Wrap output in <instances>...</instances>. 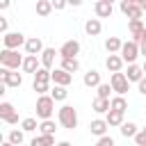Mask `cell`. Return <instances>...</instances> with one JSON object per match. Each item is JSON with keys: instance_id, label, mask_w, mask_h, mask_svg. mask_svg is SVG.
Masks as SVG:
<instances>
[{"instance_id": "obj_7", "label": "cell", "mask_w": 146, "mask_h": 146, "mask_svg": "<svg viewBox=\"0 0 146 146\" xmlns=\"http://www.w3.org/2000/svg\"><path fill=\"white\" fill-rule=\"evenodd\" d=\"M25 34H21V32H7L5 36H2V46L7 48V50H18L21 46L25 48Z\"/></svg>"}, {"instance_id": "obj_25", "label": "cell", "mask_w": 146, "mask_h": 146, "mask_svg": "<svg viewBox=\"0 0 146 146\" xmlns=\"http://www.w3.org/2000/svg\"><path fill=\"white\" fill-rule=\"evenodd\" d=\"M119 130H121V135H123L125 139H135V137H137V132H139V128H137L132 121H125Z\"/></svg>"}, {"instance_id": "obj_10", "label": "cell", "mask_w": 146, "mask_h": 146, "mask_svg": "<svg viewBox=\"0 0 146 146\" xmlns=\"http://www.w3.org/2000/svg\"><path fill=\"white\" fill-rule=\"evenodd\" d=\"M0 84L5 87H21L23 84V75L9 68H0Z\"/></svg>"}, {"instance_id": "obj_15", "label": "cell", "mask_w": 146, "mask_h": 146, "mask_svg": "<svg viewBox=\"0 0 146 146\" xmlns=\"http://www.w3.org/2000/svg\"><path fill=\"white\" fill-rule=\"evenodd\" d=\"M73 82V75L71 73H66V71H62V68H52V84H57V87H68Z\"/></svg>"}, {"instance_id": "obj_4", "label": "cell", "mask_w": 146, "mask_h": 146, "mask_svg": "<svg viewBox=\"0 0 146 146\" xmlns=\"http://www.w3.org/2000/svg\"><path fill=\"white\" fill-rule=\"evenodd\" d=\"M119 55H121V59H123L128 66L135 64V59L139 57V43H135L132 39H130V41H123V48H121Z\"/></svg>"}, {"instance_id": "obj_6", "label": "cell", "mask_w": 146, "mask_h": 146, "mask_svg": "<svg viewBox=\"0 0 146 146\" xmlns=\"http://www.w3.org/2000/svg\"><path fill=\"white\" fill-rule=\"evenodd\" d=\"M119 9L130 18V21H141V16H144V11L139 9V5H137V0H121V5H119Z\"/></svg>"}, {"instance_id": "obj_39", "label": "cell", "mask_w": 146, "mask_h": 146, "mask_svg": "<svg viewBox=\"0 0 146 146\" xmlns=\"http://www.w3.org/2000/svg\"><path fill=\"white\" fill-rule=\"evenodd\" d=\"M137 89H139V94H141V96H146V75L141 78V82L137 84Z\"/></svg>"}, {"instance_id": "obj_20", "label": "cell", "mask_w": 146, "mask_h": 146, "mask_svg": "<svg viewBox=\"0 0 146 146\" xmlns=\"http://www.w3.org/2000/svg\"><path fill=\"white\" fill-rule=\"evenodd\" d=\"M84 32H87L89 36H98V34L103 32V23H100V18H89V21L84 23Z\"/></svg>"}, {"instance_id": "obj_36", "label": "cell", "mask_w": 146, "mask_h": 146, "mask_svg": "<svg viewBox=\"0 0 146 146\" xmlns=\"http://www.w3.org/2000/svg\"><path fill=\"white\" fill-rule=\"evenodd\" d=\"M94 146H114V139H112L110 135H105V137H100V139H98Z\"/></svg>"}, {"instance_id": "obj_38", "label": "cell", "mask_w": 146, "mask_h": 146, "mask_svg": "<svg viewBox=\"0 0 146 146\" xmlns=\"http://www.w3.org/2000/svg\"><path fill=\"white\" fill-rule=\"evenodd\" d=\"M52 9H55V11L66 9V2H64V0H52Z\"/></svg>"}, {"instance_id": "obj_14", "label": "cell", "mask_w": 146, "mask_h": 146, "mask_svg": "<svg viewBox=\"0 0 146 146\" xmlns=\"http://www.w3.org/2000/svg\"><path fill=\"white\" fill-rule=\"evenodd\" d=\"M57 55H59V50H55V48H46V50L41 52V57H39V59H41V66L48 68V71H52V68H55V57H57Z\"/></svg>"}, {"instance_id": "obj_27", "label": "cell", "mask_w": 146, "mask_h": 146, "mask_svg": "<svg viewBox=\"0 0 146 146\" xmlns=\"http://www.w3.org/2000/svg\"><path fill=\"white\" fill-rule=\"evenodd\" d=\"M7 141H11L14 146H23V141H25V132H23V130H18V128H14V130H9Z\"/></svg>"}, {"instance_id": "obj_3", "label": "cell", "mask_w": 146, "mask_h": 146, "mask_svg": "<svg viewBox=\"0 0 146 146\" xmlns=\"http://www.w3.org/2000/svg\"><path fill=\"white\" fill-rule=\"evenodd\" d=\"M52 112H55V100L50 98V94L39 96L36 98V116L41 121H48V119H52Z\"/></svg>"}, {"instance_id": "obj_28", "label": "cell", "mask_w": 146, "mask_h": 146, "mask_svg": "<svg viewBox=\"0 0 146 146\" xmlns=\"http://www.w3.org/2000/svg\"><path fill=\"white\" fill-rule=\"evenodd\" d=\"M55 130H57V128H55V121H52V119H48V121H41V123H39V132H41V135H46V137H55Z\"/></svg>"}, {"instance_id": "obj_1", "label": "cell", "mask_w": 146, "mask_h": 146, "mask_svg": "<svg viewBox=\"0 0 146 146\" xmlns=\"http://www.w3.org/2000/svg\"><path fill=\"white\" fill-rule=\"evenodd\" d=\"M23 62H25V57L18 55V50H7V48L0 50V66L2 68L18 71V68H23Z\"/></svg>"}, {"instance_id": "obj_9", "label": "cell", "mask_w": 146, "mask_h": 146, "mask_svg": "<svg viewBox=\"0 0 146 146\" xmlns=\"http://www.w3.org/2000/svg\"><path fill=\"white\" fill-rule=\"evenodd\" d=\"M128 30H130V36H132L135 43L141 46L146 41V25H144V21H128Z\"/></svg>"}, {"instance_id": "obj_29", "label": "cell", "mask_w": 146, "mask_h": 146, "mask_svg": "<svg viewBox=\"0 0 146 146\" xmlns=\"http://www.w3.org/2000/svg\"><path fill=\"white\" fill-rule=\"evenodd\" d=\"M27 146H57L55 144V137H46V135H39L34 139H30Z\"/></svg>"}, {"instance_id": "obj_16", "label": "cell", "mask_w": 146, "mask_h": 146, "mask_svg": "<svg viewBox=\"0 0 146 146\" xmlns=\"http://www.w3.org/2000/svg\"><path fill=\"white\" fill-rule=\"evenodd\" d=\"M82 82H84V87H94V89H98V87L103 84V80H100V73H98L96 68H89V71L84 73Z\"/></svg>"}, {"instance_id": "obj_44", "label": "cell", "mask_w": 146, "mask_h": 146, "mask_svg": "<svg viewBox=\"0 0 146 146\" xmlns=\"http://www.w3.org/2000/svg\"><path fill=\"white\" fill-rule=\"evenodd\" d=\"M2 146H14V144L11 141H2Z\"/></svg>"}, {"instance_id": "obj_35", "label": "cell", "mask_w": 146, "mask_h": 146, "mask_svg": "<svg viewBox=\"0 0 146 146\" xmlns=\"http://www.w3.org/2000/svg\"><path fill=\"white\" fill-rule=\"evenodd\" d=\"M32 89H34L39 96H48L52 87H50V84H41V82H34V84H32Z\"/></svg>"}, {"instance_id": "obj_21", "label": "cell", "mask_w": 146, "mask_h": 146, "mask_svg": "<svg viewBox=\"0 0 146 146\" xmlns=\"http://www.w3.org/2000/svg\"><path fill=\"white\" fill-rule=\"evenodd\" d=\"M125 78H128V82H141V78H144V68L139 66V64H130L128 66V73H125Z\"/></svg>"}, {"instance_id": "obj_5", "label": "cell", "mask_w": 146, "mask_h": 146, "mask_svg": "<svg viewBox=\"0 0 146 146\" xmlns=\"http://www.w3.org/2000/svg\"><path fill=\"white\" fill-rule=\"evenodd\" d=\"M110 84H112V91H116V96H125L128 89H130V82H128L125 73H112Z\"/></svg>"}, {"instance_id": "obj_43", "label": "cell", "mask_w": 146, "mask_h": 146, "mask_svg": "<svg viewBox=\"0 0 146 146\" xmlns=\"http://www.w3.org/2000/svg\"><path fill=\"white\" fill-rule=\"evenodd\" d=\"M57 146H71V141H66V139H64V141H59Z\"/></svg>"}, {"instance_id": "obj_41", "label": "cell", "mask_w": 146, "mask_h": 146, "mask_svg": "<svg viewBox=\"0 0 146 146\" xmlns=\"http://www.w3.org/2000/svg\"><path fill=\"white\" fill-rule=\"evenodd\" d=\"M139 55H144V59H146V41L139 46Z\"/></svg>"}, {"instance_id": "obj_8", "label": "cell", "mask_w": 146, "mask_h": 146, "mask_svg": "<svg viewBox=\"0 0 146 146\" xmlns=\"http://www.w3.org/2000/svg\"><path fill=\"white\" fill-rule=\"evenodd\" d=\"M78 55H80V41L68 39V41L62 43V48H59V57L62 59H78Z\"/></svg>"}, {"instance_id": "obj_37", "label": "cell", "mask_w": 146, "mask_h": 146, "mask_svg": "<svg viewBox=\"0 0 146 146\" xmlns=\"http://www.w3.org/2000/svg\"><path fill=\"white\" fill-rule=\"evenodd\" d=\"M135 144H137V146H146V132H144V130H139V132H137Z\"/></svg>"}, {"instance_id": "obj_13", "label": "cell", "mask_w": 146, "mask_h": 146, "mask_svg": "<svg viewBox=\"0 0 146 146\" xmlns=\"http://www.w3.org/2000/svg\"><path fill=\"white\" fill-rule=\"evenodd\" d=\"M94 11H96L98 18H110L112 11H114V5H112L110 0H98V2L94 5Z\"/></svg>"}, {"instance_id": "obj_33", "label": "cell", "mask_w": 146, "mask_h": 146, "mask_svg": "<svg viewBox=\"0 0 146 146\" xmlns=\"http://www.w3.org/2000/svg\"><path fill=\"white\" fill-rule=\"evenodd\" d=\"M36 128H39V123H36L34 116H27V119L21 121V130H23V132H34Z\"/></svg>"}, {"instance_id": "obj_23", "label": "cell", "mask_w": 146, "mask_h": 146, "mask_svg": "<svg viewBox=\"0 0 146 146\" xmlns=\"http://www.w3.org/2000/svg\"><path fill=\"white\" fill-rule=\"evenodd\" d=\"M105 121H107L110 128H116V125L121 128V125L125 123V121H123V114H121V112H114V110H110V112L105 114Z\"/></svg>"}, {"instance_id": "obj_2", "label": "cell", "mask_w": 146, "mask_h": 146, "mask_svg": "<svg viewBox=\"0 0 146 146\" xmlns=\"http://www.w3.org/2000/svg\"><path fill=\"white\" fill-rule=\"evenodd\" d=\"M57 119H59L62 128H66V130H75L78 128V112H75L73 105H62L57 110Z\"/></svg>"}, {"instance_id": "obj_17", "label": "cell", "mask_w": 146, "mask_h": 146, "mask_svg": "<svg viewBox=\"0 0 146 146\" xmlns=\"http://www.w3.org/2000/svg\"><path fill=\"white\" fill-rule=\"evenodd\" d=\"M107 128H110V125H107V121H105V119H94V121L89 123V130H91V135H96L98 139L107 135Z\"/></svg>"}, {"instance_id": "obj_22", "label": "cell", "mask_w": 146, "mask_h": 146, "mask_svg": "<svg viewBox=\"0 0 146 146\" xmlns=\"http://www.w3.org/2000/svg\"><path fill=\"white\" fill-rule=\"evenodd\" d=\"M121 48H123V41H121L119 36H110V39H105V50H107L110 55H119Z\"/></svg>"}, {"instance_id": "obj_32", "label": "cell", "mask_w": 146, "mask_h": 146, "mask_svg": "<svg viewBox=\"0 0 146 146\" xmlns=\"http://www.w3.org/2000/svg\"><path fill=\"white\" fill-rule=\"evenodd\" d=\"M59 68L73 75V73H75V71L80 68V62H78V59H62V66H59Z\"/></svg>"}, {"instance_id": "obj_34", "label": "cell", "mask_w": 146, "mask_h": 146, "mask_svg": "<svg viewBox=\"0 0 146 146\" xmlns=\"http://www.w3.org/2000/svg\"><path fill=\"white\" fill-rule=\"evenodd\" d=\"M96 91H98V98L112 100V98H110V91H112V84H110V82H103V84H100V87H98Z\"/></svg>"}, {"instance_id": "obj_12", "label": "cell", "mask_w": 146, "mask_h": 146, "mask_svg": "<svg viewBox=\"0 0 146 146\" xmlns=\"http://www.w3.org/2000/svg\"><path fill=\"white\" fill-rule=\"evenodd\" d=\"M43 50H46V46H43V41H41L39 36H27V41H25V52H27V55L41 57Z\"/></svg>"}, {"instance_id": "obj_31", "label": "cell", "mask_w": 146, "mask_h": 146, "mask_svg": "<svg viewBox=\"0 0 146 146\" xmlns=\"http://www.w3.org/2000/svg\"><path fill=\"white\" fill-rule=\"evenodd\" d=\"M66 96H68V89H66V87H57V84H55V87L50 89V98H52L55 103H57V100H66Z\"/></svg>"}, {"instance_id": "obj_40", "label": "cell", "mask_w": 146, "mask_h": 146, "mask_svg": "<svg viewBox=\"0 0 146 146\" xmlns=\"http://www.w3.org/2000/svg\"><path fill=\"white\" fill-rule=\"evenodd\" d=\"M0 32H2V36L7 34V18H0Z\"/></svg>"}, {"instance_id": "obj_11", "label": "cell", "mask_w": 146, "mask_h": 146, "mask_svg": "<svg viewBox=\"0 0 146 146\" xmlns=\"http://www.w3.org/2000/svg\"><path fill=\"white\" fill-rule=\"evenodd\" d=\"M0 119H2L5 123H9V125H16V123H18V112H16V107H14L11 103L2 100V103H0Z\"/></svg>"}, {"instance_id": "obj_42", "label": "cell", "mask_w": 146, "mask_h": 146, "mask_svg": "<svg viewBox=\"0 0 146 146\" xmlns=\"http://www.w3.org/2000/svg\"><path fill=\"white\" fill-rule=\"evenodd\" d=\"M137 5H139V9H141V11H146V0H137Z\"/></svg>"}, {"instance_id": "obj_19", "label": "cell", "mask_w": 146, "mask_h": 146, "mask_svg": "<svg viewBox=\"0 0 146 146\" xmlns=\"http://www.w3.org/2000/svg\"><path fill=\"white\" fill-rule=\"evenodd\" d=\"M39 68H41V59H39V57H34V55H25V62H23V71L34 75Z\"/></svg>"}, {"instance_id": "obj_18", "label": "cell", "mask_w": 146, "mask_h": 146, "mask_svg": "<svg viewBox=\"0 0 146 146\" xmlns=\"http://www.w3.org/2000/svg\"><path fill=\"white\" fill-rule=\"evenodd\" d=\"M123 59H121V55H110L107 59H105V66H107V71L110 73H121V68H123Z\"/></svg>"}, {"instance_id": "obj_24", "label": "cell", "mask_w": 146, "mask_h": 146, "mask_svg": "<svg viewBox=\"0 0 146 146\" xmlns=\"http://www.w3.org/2000/svg\"><path fill=\"white\" fill-rule=\"evenodd\" d=\"M91 107H94V112L96 114H107L110 110H112V105H110V100H105V98H94V103H91Z\"/></svg>"}, {"instance_id": "obj_47", "label": "cell", "mask_w": 146, "mask_h": 146, "mask_svg": "<svg viewBox=\"0 0 146 146\" xmlns=\"http://www.w3.org/2000/svg\"><path fill=\"white\" fill-rule=\"evenodd\" d=\"M23 146H25V144H23Z\"/></svg>"}, {"instance_id": "obj_46", "label": "cell", "mask_w": 146, "mask_h": 146, "mask_svg": "<svg viewBox=\"0 0 146 146\" xmlns=\"http://www.w3.org/2000/svg\"><path fill=\"white\" fill-rule=\"evenodd\" d=\"M141 130H144V132H146V125H144V128H141Z\"/></svg>"}, {"instance_id": "obj_30", "label": "cell", "mask_w": 146, "mask_h": 146, "mask_svg": "<svg viewBox=\"0 0 146 146\" xmlns=\"http://www.w3.org/2000/svg\"><path fill=\"white\" fill-rule=\"evenodd\" d=\"M50 11H52L50 0H36V14L39 16H50Z\"/></svg>"}, {"instance_id": "obj_26", "label": "cell", "mask_w": 146, "mask_h": 146, "mask_svg": "<svg viewBox=\"0 0 146 146\" xmlns=\"http://www.w3.org/2000/svg\"><path fill=\"white\" fill-rule=\"evenodd\" d=\"M110 105H112L114 112H121V114H125V110H128V100H125V96H114V98L110 100Z\"/></svg>"}, {"instance_id": "obj_45", "label": "cell", "mask_w": 146, "mask_h": 146, "mask_svg": "<svg viewBox=\"0 0 146 146\" xmlns=\"http://www.w3.org/2000/svg\"><path fill=\"white\" fill-rule=\"evenodd\" d=\"M141 68H144V75H146V59H144V64H141Z\"/></svg>"}]
</instances>
